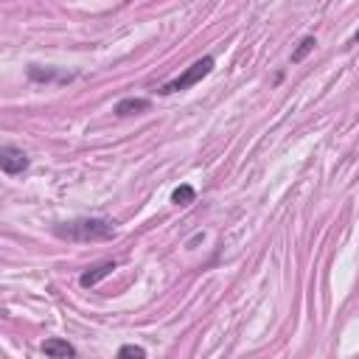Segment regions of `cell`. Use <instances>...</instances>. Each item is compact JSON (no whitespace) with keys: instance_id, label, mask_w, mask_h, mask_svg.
<instances>
[{"instance_id":"4","label":"cell","mask_w":359,"mask_h":359,"mask_svg":"<svg viewBox=\"0 0 359 359\" xmlns=\"http://www.w3.org/2000/svg\"><path fill=\"white\" fill-rule=\"evenodd\" d=\"M42 353L48 359H73L76 356V348L67 342V339H59V337H50L42 342Z\"/></svg>"},{"instance_id":"1","label":"cell","mask_w":359,"mask_h":359,"mask_svg":"<svg viewBox=\"0 0 359 359\" xmlns=\"http://www.w3.org/2000/svg\"><path fill=\"white\" fill-rule=\"evenodd\" d=\"M56 236L67 241H107L115 236V222L109 219H73L56 224Z\"/></svg>"},{"instance_id":"10","label":"cell","mask_w":359,"mask_h":359,"mask_svg":"<svg viewBox=\"0 0 359 359\" xmlns=\"http://www.w3.org/2000/svg\"><path fill=\"white\" fill-rule=\"evenodd\" d=\"M351 42H353V45H359V31L353 34V39H351Z\"/></svg>"},{"instance_id":"6","label":"cell","mask_w":359,"mask_h":359,"mask_svg":"<svg viewBox=\"0 0 359 359\" xmlns=\"http://www.w3.org/2000/svg\"><path fill=\"white\" fill-rule=\"evenodd\" d=\"M151 107V101L149 98H121L118 104H115V115L118 118H126V115H137V112H146Z\"/></svg>"},{"instance_id":"7","label":"cell","mask_w":359,"mask_h":359,"mask_svg":"<svg viewBox=\"0 0 359 359\" xmlns=\"http://www.w3.org/2000/svg\"><path fill=\"white\" fill-rule=\"evenodd\" d=\"M194 196H196V191H194L191 185H180V188H174L171 202H174V205H191V202H194Z\"/></svg>"},{"instance_id":"3","label":"cell","mask_w":359,"mask_h":359,"mask_svg":"<svg viewBox=\"0 0 359 359\" xmlns=\"http://www.w3.org/2000/svg\"><path fill=\"white\" fill-rule=\"evenodd\" d=\"M0 168H3V174H8V177L22 174V171L28 168V157L22 154V149L3 146V149H0Z\"/></svg>"},{"instance_id":"9","label":"cell","mask_w":359,"mask_h":359,"mask_svg":"<svg viewBox=\"0 0 359 359\" xmlns=\"http://www.w3.org/2000/svg\"><path fill=\"white\" fill-rule=\"evenodd\" d=\"M118 359H146V351L140 345H121L118 348Z\"/></svg>"},{"instance_id":"8","label":"cell","mask_w":359,"mask_h":359,"mask_svg":"<svg viewBox=\"0 0 359 359\" xmlns=\"http://www.w3.org/2000/svg\"><path fill=\"white\" fill-rule=\"evenodd\" d=\"M314 45H317V39H314V36H303V39H300V45H297V50L292 53V62H303V59H306V53H309V50H314Z\"/></svg>"},{"instance_id":"5","label":"cell","mask_w":359,"mask_h":359,"mask_svg":"<svg viewBox=\"0 0 359 359\" xmlns=\"http://www.w3.org/2000/svg\"><path fill=\"white\" fill-rule=\"evenodd\" d=\"M115 261H104V264H95V266H90L87 272H81V278H79V283L84 286V289H90V286H95L98 280H104L107 275H112L115 272Z\"/></svg>"},{"instance_id":"2","label":"cell","mask_w":359,"mask_h":359,"mask_svg":"<svg viewBox=\"0 0 359 359\" xmlns=\"http://www.w3.org/2000/svg\"><path fill=\"white\" fill-rule=\"evenodd\" d=\"M210 70H213V59H210V56H202V59H196L191 67H185V73H182V76H177V79L165 81V84L160 87V95H171V93L188 90V87L199 84Z\"/></svg>"}]
</instances>
